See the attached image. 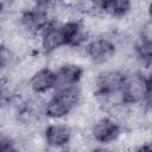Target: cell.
<instances>
[{"mask_svg":"<svg viewBox=\"0 0 152 152\" xmlns=\"http://www.w3.org/2000/svg\"><path fill=\"white\" fill-rule=\"evenodd\" d=\"M82 95L81 86L66 90L52 91L43 103L44 119L48 121L66 120L78 108L82 102Z\"/></svg>","mask_w":152,"mask_h":152,"instance_id":"cell-1","label":"cell"},{"mask_svg":"<svg viewBox=\"0 0 152 152\" xmlns=\"http://www.w3.org/2000/svg\"><path fill=\"white\" fill-rule=\"evenodd\" d=\"M151 84L150 71L139 69L126 71L121 87L124 103L127 106H151Z\"/></svg>","mask_w":152,"mask_h":152,"instance_id":"cell-2","label":"cell"},{"mask_svg":"<svg viewBox=\"0 0 152 152\" xmlns=\"http://www.w3.org/2000/svg\"><path fill=\"white\" fill-rule=\"evenodd\" d=\"M120 49L119 39L114 32L93 34L80 51L94 65H106L114 61Z\"/></svg>","mask_w":152,"mask_h":152,"instance_id":"cell-3","label":"cell"},{"mask_svg":"<svg viewBox=\"0 0 152 152\" xmlns=\"http://www.w3.org/2000/svg\"><path fill=\"white\" fill-rule=\"evenodd\" d=\"M126 129L124 126L108 113H103L100 116H95L88 127V139L101 146L116 142Z\"/></svg>","mask_w":152,"mask_h":152,"instance_id":"cell-4","label":"cell"},{"mask_svg":"<svg viewBox=\"0 0 152 152\" xmlns=\"http://www.w3.org/2000/svg\"><path fill=\"white\" fill-rule=\"evenodd\" d=\"M53 20L50 10L39 8L32 5L17 12V30L24 36L36 39L37 36Z\"/></svg>","mask_w":152,"mask_h":152,"instance_id":"cell-5","label":"cell"},{"mask_svg":"<svg viewBox=\"0 0 152 152\" xmlns=\"http://www.w3.org/2000/svg\"><path fill=\"white\" fill-rule=\"evenodd\" d=\"M42 137L48 148L64 150L74 142L75 132L74 127L65 120H53L43 127Z\"/></svg>","mask_w":152,"mask_h":152,"instance_id":"cell-6","label":"cell"},{"mask_svg":"<svg viewBox=\"0 0 152 152\" xmlns=\"http://www.w3.org/2000/svg\"><path fill=\"white\" fill-rule=\"evenodd\" d=\"M53 69H55L53 91L66 90V89L80 87L86 72V69L83 68V65L72 61L61 62Z\"/></svg>","mask_w":152,"mask_h":152,"instance_id":"cell-7","label":"cell"},{"mask_svg":"<svg viewBox=\"0 0 152 152\" xmlns=\"http://www.w3.org/2000/svg\"><path fill=\"white\" fill-rule=\"evenodd\" d=\"M126 71L120 68H107L100 70L93 81V95H107L120 93Z\"/></svg>","mask_w":152,"mask_h":152,"instance_id":"cell-8","label":"cell"},{"mask_svg":"<svg viewBox=\"0 0 152 152\" xmlns=\"http://www.w3.org/2000/svg\"><path fill=\"white\" fill-rule=\"evenodd\" d=\"M61 27L64 37L65 48L68 49L81 50V48L93 36L86 21L78 17H72L62 21Z\"/></svg>","mask_w":152,"mask_h":152,"instance_id":"cell-9","label":"cell"},{"mask_svg":"<svg viewBox=\"0 0 152 152\" xmlns=\"http://www.w3.org/2000/svg\"><path fill=\"white\" fill-rule=\"evenodd\" d=\"M36 39L38 51L44 56H51L65 48L61 23L56 20H52Z\"/></svg>","mask_w":152,"mask_h":152,"instance_id":"cell-10","label":"cell"},{"mask_svg":"<svg viewBox=\"0 0 152 152\" xmlns=\"http://www.w3.org/2000/svg\"><path fill=\"white\" fill-rule=\"evenodd\" d=\"M26 88L30 94L36 96H45L55 89V69L43 65L34 70L26 81Z\"/></svg>","mask_w":152,"mask_h":152,"instance_id":"cell-11","label":"cell"},{"mask_svg":"<svg viewBox=\"0 0 152 152\" xmlns=\"http://www.w3.org/2000/svg\"><path fill=\"white\" fill-rule=\"evenodd\" d=\"M133 0H109L101 15L109 19H126L133 12Z\"/></svg>","mask_w":152,"mask_h":152,"instance_id":"cell-12","label":"cell"},{"mask_svg":"<svg viewBox=\"0 0 152 152\" xmlns=\"http://www.w3.org/2000/svg\"><path fill=\"white\" fill-rule=\"evenodd\" d=\"M17 61L18 56L11 45L5 40H0V72L10 70L17 64Z\"/></svg>","mask_w":152,"mask_h":152,"instance_id":"cell-13","label":"cell"},{"mask_svg":"<svg viewBox=\"0 0 152 152\" xmlns=\"http://www.w3.org/2000/svg\"><path fill=\"white\" fill-rule=\"evenodd\" d=\"M18 142L19 141L8 131H5V129L0 128V152L18 150V147H17Z\"/></svg>","mask_w":152,"mask_h":152,"instance_id":"cell-14","label":"cell"},{"mask_svg":"<svg viewBox=\"0 0 152 152\" xmlns=\"http://www.w3.org/2000/svg\"><path fill=\"white\" fill-rule=\"evenodd\" d=\"M61 2L62 0H30V4L32 6L44 8V10H50V11L55 8L57 5H59Z\"/></svg>","mask_w":152,"mask_h":152,"instance_id":"cell-15","label":"cell"},{"mask_svg":"<svg viewBox=\"0 0 152 152\" xmlns=\"http://www.w3.org/2000/svg\"><path fill=\"white\" fill-rule=\"evenodd\" d=\"M7 99V93H6V83L4 78H0V107L5 104Z\"/></svg>","mask_w":152,"mask_h":152,"instance_id":"cell-16","label":"cell"},{"mask_svg":"<svg viewBox=\"0 0 152 152\" xmlns=\"http://www.w3.org/2000/svg\"><path fill=\"white\" fill-rule=\"evenodd\" d=\"M91 2H93V5H94V7H95V10H96V12H97V14H102V11H103V8L106 7V5L109 2V0H91Z\"/></svg>","mask_w":152,"mask_h":152,"instance_id":"cell-17","label":"cell"},{"mask_svg":"<svg viewBox=\"0 0 152 152\" xmlns=\"http://www.w3.org/2000/svg\"><path fill=\"white\" fill-rule=\"evenodd\" d=\"M7 11V0H0V18L6 14Z\"/></svg>","mask_w":152,"mask_h":152,"instance_id":"cell-18","label":"cell"},{"mask_svg":"<svg viewBox=\"0 0 152 152\" xmlns=\"http://www.w3.org/2000/svg\"><path fill=\"white\" fill-rule=\"evenodd\" d=\"M0 28H1V18H0Z\"/></svg>","mask_w":152,"mask_h":152,"instance_id":"cell-19","label":"cell"}]
</instances>
